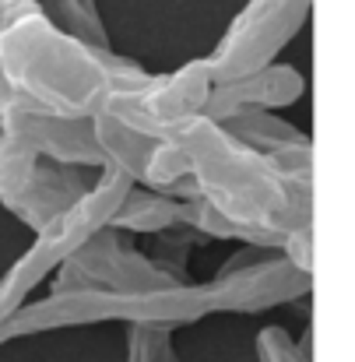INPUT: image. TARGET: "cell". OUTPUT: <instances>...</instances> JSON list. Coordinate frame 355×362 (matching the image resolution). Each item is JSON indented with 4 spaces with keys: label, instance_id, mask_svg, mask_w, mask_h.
Listing matches in <instances>:
<instances>
[{
    "label": "cell",
    "instance_id": "4",
    "mask_svg": "<svg viewBox=\"0 0 355 362\" xmlns=\"http://www.w3.org/2000/svg\"><path fill=\"white\" fill-rule=\"evenodd\" d=\"M299 92H303V78L296 71L267 64V67H260L246 78L211 85V92L204 99V113L211 120H229L239 113H264V110L292 103Z\"/></svg>",
    "mask_w": 355,
    "mask_h": 362
},
{
    "label": "cell",
    "instance_id": "2",
    "mask_svg": "<svg viewBox=\"0 0 355 362\" xmlns=\"http://www.w3.org/2000/svg\"><path fill=\"white\" fill-rule=\"evenodd\" d=\"M211 310H222L219 288L211 285H169L151 292H103V288H67L50 292V299L35 306L14 310L0 324V341L50 331L64 324H95V320H134V324H180L197 320Z\"/></svg>",
    "mask_w": 355,
    "mask_h": 362
},
{
    "label": "cell",
    "instance_id": "7",
    "mask_svg": "<svg viewBox=\"0 0 355 362\" xmlns=\"http://www.w3.org/2000/svg\"><path fill=\"white\" fill-rule=\"evenodd\" d=\"M257 352H260V362H306L299 356V349H296L278 327H267V331L257 338Z\"/></svg>",
    "mask_w": 355,
    "mask_h": 362
},
{
    "label": "cell",
    "instance_id": "6",
    "mask_svg": "<svg viewBox=\"0 0 355 362\" xmlns=\"http://www.w3.org/2000/svg\"><path fill=\"white\" fill-rule=\"evenodd\" d=\"M169 331H173V324H134L130 362H176Z\"/></svg>",
    "mask_w": 355,
    "mask_h": 362
},
{
    "label": "cell",
    "instance_id": "1",
    "mask_svg": "<svg viewBox=\"0 0 355 362\" xmlns=\"http://www.w3.org/2000/svg\"><path fill=\"white\" fill-rule=\"evenodd\" d=\"M144 71L46 18L35 4L0 28V113L88 120L103 99Z\"/></svg>",
    "mask_w": 355,
    "mask_h": 362
},
{
    "label": "cell",
    "instance_id": "3",
    "mask_svg": "<svg viewBox=\"0 0 355 362\" xmlns=\"http://www.w3.org/2000/svg\"><path fill=\"white\" fill-rule=\"evenodd\" d=\"M310 14V0H253L243 7L219 42L215 57L201 60L211 85L246 78L274 60V53L303 28Z\"/></svg>",
    "mask_w": 355,
    "mask_h": 362
},
{
    "label": "cell",
    "instance_id": "8",
    "mask_svg": "<svg viewBox=\"0 0 355 362\" xmlns=\"http://www.w3.org/2000/svg\"><path fill=\"white\" fill-rule=\"evenodd\" d=\"M39 0H0V28L11 21V18H18L21 11H28V7H35Z\"/></svg>",
    "mask_w": 355,
    "mask_h": 362
},
{
    "label": "cell",
    "instance_id": "5",
    "mask_svg": "<svg viewBox=\"0 0 355 362\" xmlns=\"http://www.w3.org/2000/svg\"><path fill=\"white\" fill-rule=\"evenodd\" d=\"M53 25H60L64 32L92 42V46H103L110 49V39L103 32V21H99V11H95V0H50V14H46Z\"/></svg>",
    "mask_w": 355,
    "mask_h": 362
}]
</instances>
